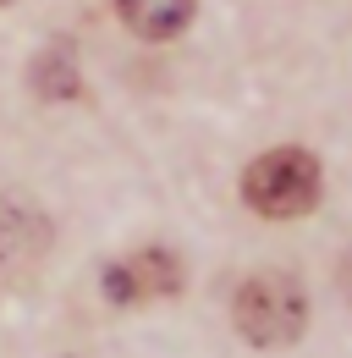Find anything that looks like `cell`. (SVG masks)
<instances>
[{
    "label": "cell",
    "instance_id": "6da1fadb",
    "mask_svg": "<svg viewBox=\"0 0 352 358\" xmlns=\"http://www.w3.org/2000/svg\"><path fill=\"white\" fill-rule=\"evenodd\" d=\"M231 320L254 348H292L308 325V298L298 287V275L286 270H259L237 287L231 298Z\"/></svg>",
    "mask_w": 352,
    "mask_h": 358
},
{
    "label": "cell",
    "instance_id": "8992f818",
    "mask_svg": "<svg viewBox=\"0 0 352 358\" xmlns=\"http://www.w3.org/2000/svg\"><path fill=\"white\" fill-rule=\"evenodd\" d=\"M34 89H39L44 99H72V94L83 89V83H78V55H72V45H50L39 55V66H34Z\"/></svg>",
    "mask_w": 352,
    "mask_h": 358
},
{
    "label": "cell",
    "instance_id": "277c9868",
    "mask_svg": "<svg viewBox=\"0 0 352 358\" xmlns=\"http://www.w3.org/2000/svg\"><path fill=\"white\" fill-rule=\"evenodd\" d=\"M50 248V221L34 204L0 199V270H22Z\"/></svg>",
    "mask_w": 352,
    "mask_h": 358
},
{
    "label": "cell",
    "instance_id": "5b68a950",
    "mask_svg": "<svg viewBox=\"0 0 352 358\" xmlns=\"http://www.w3.org/2000/svg\"><path fill=\"white\" fill-rule=\"evenodd\" d=\"M198 0H116V17L138 39H176L193 22Z\"/></svg>",
    "mask_w": 352,
    "mask_h": 358
},
{
    "label": "cell",
    "instance_id": "3957f363",
    "mask_svg": "<svg viewBox=\"0 0 352 358\" xmlns=\"http://www.w3.org/2000/svg\"><path fill=\"white\" fill-rule=\"evenodd\" d=\"M182 292V259L171 248H138L127 259L105 265V298L110 303H154V298H176Z\"/></svg>",
    "mask_w": 352,
    "mask_h": 358
},
{
    "label": "cell",
    "instance_id": "52a82bcc",
    "mask_svg": "<svg viewBox=\"0 0 352 358\" xmlns=\"http://www.w3.org/2000/svg\"><path fill=\"white\" fill-rule=\"evenodd\" d=\"M336 281H342V292H347V303H352V248H347V259H342V270H336Z\"/></svg>",
    "mask_w": 352,
    "mask_h": 358
},
{
    "label": "cell",
    "instance_id": "ba28073f",
    "mask_svg": "<svg viewBox=\"0 0 352 358\" xmlns=\"http://www.w3.org/2000/svg\"><path fill=\"white\" fill-rule=\"evenodd\" d=\"M0 6H11V0H0Z\"/></svg>",
    "mask_w": 352,
    "mask_h": 358
},
{
    "label": "cell",
    "instance_id": "7a4b0ae2",
    "mask_svg": "<svg viewBox=\"0 0 352 358\" xmlns=\"http://www.w3.org/2000/svg\"><path fill=\"white\" fill-rule=\"evenodd\" d=\"M242 199L264 221H298L319 204V160L308 149H264L242 171Z\"/></svg>",
    "mask_w": 352,
    "mask_h": 358
}]
</instances>
